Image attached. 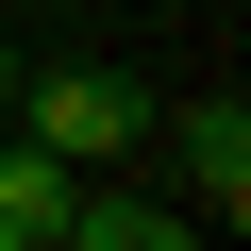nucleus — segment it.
<instances>
[{"label": "nucleus", "instance_id": "5", "mask_svg": "<svg viewBox=\"0 0 251 251\" xmlns=\"http://www.w3.org/2000/svg\"><path fill=\"white\" fill-rule=\"evenodd\" d=\"M0 100H17V50H0Z\"/></svg>", "mask_w": 251, "mask_h": 251}, {"label": "nucleus", "instance_id": "3", "mask_svg": "<svg viewBox=\"0 0 251 251\" xmlns=\"http://www.w3.org/2000/svg\"><path fill=\"white\" fill-rule=\"evenodd\" d=\"M50 251H201V234H184V218H168V201H117V184H84V201H67V234H50Z\"/></svg>", "mask_w": 251, "mask_h": 251}, {"label": "nucleus", "instance_id": "4", "mask_svg": "<svg viewBox=\"0 0 251 251\" xmlns=\"http://www.w3.org/2000/svg\"><path fill=\"white\" fill-rule=\"evenodd\" d=\"M184 184H218V218L251 201V117H234V100H201V117H184Z\"/></svg>", "mask_w": 251, "mask_h": 251}, {"label": "nucleus", "instance_id": "2", "mask_svg": "<svg viewBox=\"0 0 251 251\" xmlns=\"http://www.w3.org/2000/svg\"><path fill=\"white\" fill-rule=\"evenodd\" d=\"M67 201H84V168H67V151L0 134V234H17V251H50V234H67Z\"/></svg>", "mask_w": 251, "mask_h": 251}, {"label": "nucleus", "instance_id": "1", "mask_svg": "<svg viewBox=\"0 0 251 251\" xmlns=\"http://www.w3.org/2000/svg\"><path fill=\"white\" fill-rule=\"evenodd\" d=\"M0 117H17V134L34 151H67V168H117V151H134L151 134V100L134 84H117V67H34L17 100H0Z\"/></svg>", "mask_w": 251, "mask_h": 251}]
</instances>
